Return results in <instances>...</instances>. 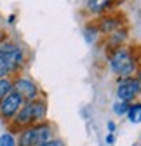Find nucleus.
I'll return each instance as SVG.
<instances>
[{
    "label": "nucleus",
    "mask_w": 141,
    "mask_h": 146,
    "mask_svg": "<svg viewBox=\"0 0 141 146\" xmlns=\"http://www.w3.org/2000/svg\"><path fill=\"white\" fill-rule=\"evenodd\" d=\"M47 115V104L44 99H33V101H28L21 106V110L17 111V115L14 117L12 120V129H26V127H31L35 123H40L44 122Z\"/></svg>",
    "instance_id": "f257e3e1"
},
{
    "label": "nucleus",
    "mask_w": 141,
    "mask_h": 146,
    "mask_svg": "<svg viewBox=\"0 0 141 146\" xmlns=\"http://www.w3.org/2000/svg\"><path fill=\"white\" fill-rule=\"evenodd\" d=\"M49 141H52V127L47 122H40L26 129H21L16 139L17 146H42Z\"/></svg>",
    "instance_id": "f03ea898"
},
{
    "label": "nucleus",
    "mask_w": 141,
    "mask_h": 146,
    "mask_svg": "<svg viewBox=\"0 0 141 146\" xmlns=\"http://www.w3.org/2000/svg\"><path fill=\"white\" fill-rule=\"evenodd\" d=\"M23 50L14 44L0 45V78H9V75L16 73L23 66Z\"/></svg>",
    "instance_id": "7ed1b4c3"
},
{
    "label": "nucleus",
    "mask_w": 141,
    "mask_h": 146,
    "mask_svg": "<svg viewBox=\"0 0 141 146\" xmlns=\"http://www.w3.org/2000/svg\"><path fill=\"white\" fill-rule=\"evenodd\" d=\"M110 68L122 78H129L136 70V59L127 49H117L110 56Z\"/></svg>",
    "instance_id": "20e7f679"
},
{
    "label": "nucleus",
    "mask_w": 141,
    "mask_h": 146,
    "mask_svg": "<svg viewBox=\"0 0 141 146\" xmlns=\"http://www.w3.org/2000/svg\"><path fill=\"white\" fill-rule=\"evenodd\" d=\"M23 104H25V101L17 96L14 90L9 92L2 101H0V118L4 122H12Z\"/></svg>",
    "instance_id": "39448f33"
},
{
    "label": "nucleus",
    "mask_w": 141,
    "mask_h": 146,
    "mask_svg": "<svg viewBox=\"0 0 141 146\" xmlns=\"http://www.w3.org/2000/svg\"><path fill=\"white\" fill-rule=\"evenodd\" d=\"M12 90L25 103L37 99V96H39V87L35 85L30 78H25V77H17V78L12 80Z\"/></svg>",
    "instance_id": "423d86ee"
},
{
    "label": "nucleus",
    "mask_w": 141,
    "mask_h": 146,
    "mask_svg": "<svg viewBox=\"0 0 141 146\" xmlns=\"http://www.w3.org/2000/svg\"><path fill=\"white\" fill-rule=\"evenodd\" d=\"M139 94L138 84L134 78H120L117 82V96L122 103H129Z\"/></svg>",
    "instance_id": "0eeeda50"
},
{
    "label": "nucleus",
    "mask_w": 141,
    "mask_h": 146,
    "mask_svg": "<svg viewBox=\"0 0 141 146\" xmlns=\"http://www.w3.org/2000/svg\"><path fill=\"white\" fill-rule=\"evenodd\" d=\"M127 117H129V122L131 123H141V104L129 106Z\"/></svg>",
    "instance_id": "6e6552de"
},
{
    "label": "nucleus",
    "mask_w": 141,
    "mask_h": 146,
    "mask_svg": "<svg viewBox=\"0 0 141 146\" xmlns=\"http://www.w3.org/2000/svg\"><path fill=\"white\" fill-rule=\"evenodd\" d=\"M0 146H17L12 131H5L0 134Z\"/></svg>",
    "instance_id": "1a4fd4ad"
},
{
    "label": "nucleus",
    "mask_w": 141,
    "mask_h": 146,
    "mask_svg": "<svg viewBox=\"0 0 141 146\" xmlns=\"http://www.w3.org/2000/svg\"><path fill=\"white\" fill-rule=\"evenodd\" d=\"M9 92H12V80L11 78H0V101Z\"/></svg>",
    "instance_id": "9d476101"
},
{
    "label": "nucleus",
    "mask_w": 141,
    "mask_h": 146,
    "mask_svg": "<svg viewBox=\"0 0 141 146\" xmlns=\"http://www.w3.org/2000/svg\"><path fill=\"white\" fill-rule=\"evenodd\" d=\"M118 26H120V23L117 19H113V17H104V19H101V30L103 31H113Z\"/></svg>",
    "instance_id": "9b49d317"
},
{
    "label": "nucleus",
    "mask_w": 141,
    "mask_h": 146,
    "mask_svg": "<svg viewBox=\"0 0 141 146\" xmlns=\"http://www.w3.org/2000/svg\"><path fill=\"white\" fill-rule=\"evenodd\" d=\"M113 111H115L117 115H124V113H127V111H129V106H127V103L117 101V103L113 104Z\"/></svg>",
    "instance_id": "f8f14e48"
},
{
    "label": "nucleus",
    "mask_w": 141,
    "mask_h": 146,
    "mask_svg": "<svg viewBox=\"0 0 141 146\" xmlns=\"http://www.w3.org/2000/svg\"><path fill=\"white\" fill-rule=\"evenodd\" d=\"M108 5H110V2H89V7H91V11H94V12L108 9Z\"/></svg>",
    "instance_id": "ddd939ff"
},
{
    "label": "nucleus",
    "mask_w": 141,
    "mask_h": 146,
    "mask_svg": "<svg viewBox=\"0 0 141 146\" xmlns=\"http://www.w3.org/2000/svg\"><path fill=\"white\" fill-rule=\"evenodd\" d=\"M42 146H65V144H63V141H59V139H52V141H49V143H45V144H42Z\"/></svg>",
    "instance_id": "4468645a"
},
{
    "label": "nucleus",
    "mask_w": 141,
    "mask_h": 146,
    "mask_svg": "<svg viewBox=\"0 0 141 146\" xmlns=\"http://www.w3.org/2000/svg\"><path fill=\"white\" fill-rule=\"evenodd\" d=\"M136 84H138V90L141 92V71L138 73V78H136Z\"/></svg>",
    "instance_id": "2eb2a0df"
},
{
    "label": "nucleus",
    "mask_w": 141,
    "mask_h": 146,
    "mask_svg": "<svg viewBox=\"0 0 141 146\" xmlns=\"http://www.w3.org/2000/svg\"><path fill=\"white\" fill-rule=\"evenodd\" d=\"M108 131H110V134L115 131V123H113V122H108Z\"/></svg>",
    "instance_id": "dca6fc26"
},
{
    "label": "nucleus",
    "mask_w": 141,
    "mask_h": 146,
    "mask_svg": "<svg viewBox=\"0 0 141 146\" xmlns=\"http://www.w3.org/2000/svg\"><path fill=\"white\" fill-rule=\"evenodd\" d=\"M106 143H108V144L113 143V134H108V136H106Z\"/></svg>",
    "instance_id": "f3484780"
}]
</instances>
